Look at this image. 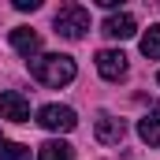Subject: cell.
<instances>
[{
  "label": "cell",
  "instance_id": "6da1fadb",
  "mask_svg": "<svg viewBox=\"0 0 160 160\" xmlns=\"http://www.w3.org/2000/svg\"><path fill=\"white\" fill-rule=\"evenodd\" d=\"M30 75H34L41 86L60 89V86H67V82L75 78V60H71V56H60V52L34 56V60H30Z\"/></svg>",
  "mask_w": 160,
  "mask_h": 160
},
{
  "label": "cell",
  "instance_id": "7a4b0ae2",
  "mask_svg": "<svg viewBox=\"0 0 160 160\" xmlns=\"http://www.w3.org/2000/svg\"><path fill=\"white\" fill-rule=\"evenodd\" d=\"M86 30H89V11L82 4H63L56 11V34L60 38L78 41V38H86Z\"/></svg>",
  "mask_w": 160,
  "mask_h": 160
},
{
  "label": "cell",
  "instance_id": "3957f363",
  "mask_svg": "<svg viewBox=\"0 0 160 160\" xmlns=\"http://www.w3.org/2000/svg\"><path fill=\"white\" fill-rule=\"evenodd\" d=\"M38 123L45 130H52V134H67V130L78 127V116H75V108H67V104H45L38 112Z\"/></svg>",
  "mask_w": 160,
  "mask_h": 160
},
{
  "label": "cell",
  "instance_id": "277c9868",
  "mask_svg": "<svg viewBox=\"0 0 160 160\" xmlns=\"http://www.w3.org/2000/svg\"><path fill=\"white\" fill-rule=\"evenodd\" d=\"M0 119L30 123V101H26L19 89H4V93H0Z\"/></svg>",
  "mask_w": 160,
  "mask_h": 160
},
{
  "label": "cell",
  "instance_id": "5b68a950",
  "mask_svg": "<svg viewBox=\"0 0 160 160\" xmlns=\"http://www.w3.org/2000/svg\"><path fill=\"white\" fill-rule=\"evenodd\" d=\"M97 71H101V78H108V82L127 78V56L116 52V48H101L97 52Z\"/></svg>",
  "mask_w": 160,
  "mask_h": 160
},
{
  "label": "cell",
  "instance_id": "8992f818",
  "mask_svg": "<svg viewBox=\"0 0 160 160\" xmlns=\"http://www.w3.org/2000/svg\"><path fill=\"white\" fill-rule=\"evenodd\" d=\"M123 134H127V123L123 119H116L112 112H101L97 116V142L101 145H119Z\"/></svg>",
  "mask_w": 160,
  "mask_h": 160
},
{
  "label": "cell",
  "instance_id": "52a82bcc",
  "mask_svg": "<svg viewBox=\"0 0 160 160\" xmlns=\"http://www.w3.org/2000/svg\"><path fill=\"white\" fill-rule=\"evenodd\" d=\"M101 30H104L108 38H116V41H127V38H134V34H138V22H134V15H130V11H119V15H108Z\"/></svg>",
  "mask_w": 160,
  "mask_h": 160
},
{
  "label": "cell",
  "instance_id": "ba28073f",
  "mask_svg": "<svg viewBox=\"0 0 160 160\" xmlns=\"http://www.w3.org/2000/svg\"><path fill=\"white\" fill-rule=\"evenodd\" d=\"M11 48L22 52L26 60H34V56L41 52V34L30 30V26H15V30H11Z\"/></svg>",
  "mask_w": 160,
  "mask_h": 160
},
{
  "label": "cell",
  "instance_id": "9c48e42d",
  "mask_svg": "<svg viewBox=\"0 0 160 160\" xmlns=\"http://www.w3.org/2000/svg\"><path fill=\"white\" fill-rule=\"evenodd\" d=\"M138 134H142L145 145H160V108H153L149 116L138 119Z\"/></svg>",
  "mask_w": 160,
  "mask_h": 160
},
{
  "label": "cell",
  "instance_id": "30bf717a",
  "mask_svg": "<svg viewBox=\"0 0 160 160\" xmlns=\"http://www.w3.org/2000/svg\"><path fill=\"white\" fill-rule=\"evenodd\" d=\"M38 160H75V149H71L67 142L52 138V142H45V145L38 149Z\"/></svg>",
  "mask_w": 160,
  "mask_h": 160
},
{
  "label": "cell",
  "instance_id": "8fae6325",
  "mask_svg": "<svg viewBox=\"0 0 160 160\" xmlns=\"http://www.w3.org/2000/svg\"><path fill=\"white\" fill-rule=\"evenodd\" d=\"M142 52H145L149 60H160V22L142 34Z\"/></svg>",
  "mask_w": 160,
  "mask_h": 160
},
{
  "label": "cell",
  "instance_id": "7c38bea8",
  "mask_svg": "<svg viewBox=\"0 0 160 160\" xmlns=\"http://www.w3.org/2000/svg\"><path fill=\"white\" fill-rule=\"evenodd\" d=\"M0 160H30V149L22 142H4L0 145Z\"/></svg>",
  "mask_w": 160,
  "mask_h": 160
},
{
  "label": "cell",
  "instance_id": "4fadbf2b",
  "mask_svg": "<svg viewBox=\"0 0 160 160\" xmlns=\"http://www.w3.org/2000/svg\"><path fill=\"white\" fill-rule=\"evenodd\" d=\"M41 0H15V11H38Z\"/></svg>",
  "mask_w": 160,
  "mask_h": 160
},
{
  "label": "cell",
  "instance_id": "5bb4252c",
  "mask_svg": "<svg viewBox=\"0 0 160 160\" xmlns=\"http://www.w3.org/2000/svg\"><path fill=\"white\" fill-rule=\"evenodd\" d=\"M0 145H4V134H0Z\"/></svg>",
  "mask_w": 160,
  "mask_h": 160
},
{
  "label": "cell",
  "instance_id": "9a60e30c",
  "mask_svg": "<svg viewBox=\"0 0 160 160\" xmlns=\"http://www.w3.org/2000/svg\"><path fill=\"white\" fill-rule=\"evenodd\" d=\"M157 82H160V75H157Z\"/></svg>",
  "mask_w": 160,
  "mask_h": 160
}]
</instances>
